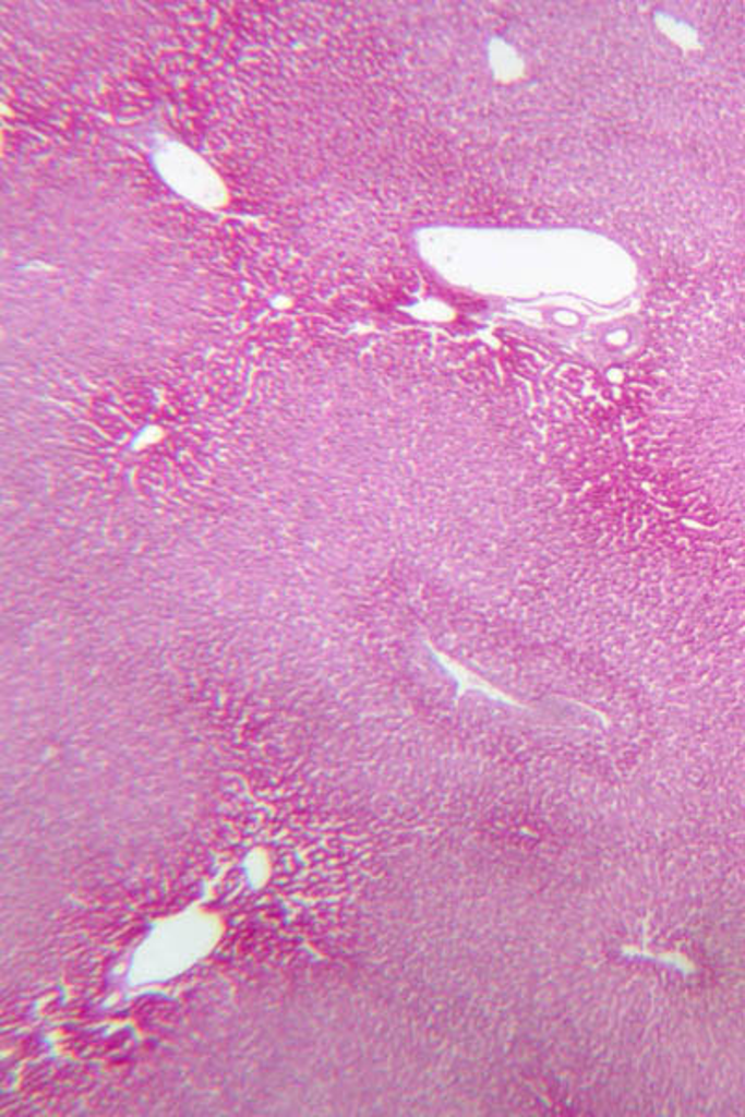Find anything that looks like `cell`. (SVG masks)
I'll list each match as a JSON object with an SVG mask.
<instances>
[{
	"mask_svg": "<svg viewBox=\"0 0 745 1117\" xmlns=\"http://www.w3.org/2000/svg\"><path fill=\"white\" fill-rule=\"evenodd\" d=\"M166 183L179 194L202 205H218L224 202V184L205 160L178 144H168L157 155Z\"/></svg>",
	"mask_w": 745,
	"mask_h": 1117,
	"instance_id": "cell-1",
	"label": "cell"
}]
</instances>
